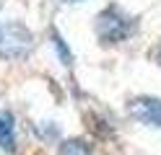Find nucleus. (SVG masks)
<instances>
[{"label": "nucleus", "instance_id": "nucleus-5", "mask_svg": "<svg viewBox=\"0 0 161 155\" xmlns=\"http://www.w3.org/2000/svg\"><path fill=\"white\" fill-rule=\"evenodd\" d=\"M60 155H91V147L83 140H70L60 147Z\"/></svg>", "mask_w": 161, "mask_h": 155}, {"label": "nucleus", "instance_id": "nucleus-1", "mask_svg": "<svg viewBox=\"0 0 161 155\" xmlns=\"http://www.w3.org/2000/svg\"><path fill=\"white\" fill-rule=\"evenodd\" d=\"M94 31H96V36L102 44H119V41H125L133 36V31H135V18L133 16H127L122 8H117V5H109L104 8L102 13L96 16V23H94Z\"/></svg>", "mask_w": 161, "mask_h": 155}, {"label": "nucleus", "instance_id": "nucleus-6", "mask_svg": "<svg viewBox=\"0 0 161 155\" xmlns=\"http://www.w3.org/2000/svg\"><path fill=\"white\" fill-rule=\"evenodd\" d=\"M52 47H55V52H57V57L63 59V65H70V62H73V54H70V52H68L65 41L60 39L57 34H52Z\"/></svg>", "mask_w": 161, "mask_h": 155}, {"label": "nucleus", "instance_id": "nucleus-3", "mask_svg": "<svg viewBox=\"0 0 161 155\" xmlns=\"http://www.w3.org/2000/svg\"><path fill=\"white\" fill-rule=\"evenodd\" d=\"M130 114L146 127H158L161 129V98H135L130 103Z\"/></svg>", "mask_w": 161, "mask_h": 155}, {"label": "nucleus", "instance_id": "nucleus-4", "mask_svg": "<svg viewBox=\"0 0 161 155\" xmlns=\"http://www.w3.org/2000/svg\"><path fill=\"white\" fill-rule=\"evenodd\" d=\"M0 147L3 152L16 150V116L3 109H0Z\"/></svg>", "mask_w": 161, "mask_h": 155}, {"label": "nucleus", "instance_id": "nucleus-7", "mask_svg": "<svg viewBox=\"0 0 161 155\" xmlns=\"http://www.w3.org/2000/svg\"><path fill=\"white\" fill-rule=\"evenodd\" d=\"M65 3H83V0H65Z\"/></svg>", "mask_w": 161, "mask_h": 155}, {"label": "nucleus", "instance_id": "nucleus-8", "mask_svg": "<svg viewBox=\"0 0 161 155\" xmlns=\"http://www.w3.org/2000/svg\"><path fill=\"white\" fill-rule=\"evenodd\" d=\"M156 57H158V62H161V49H158V54H156Z\"/></svg>", "mask_w": 161, "mask_h": 155}, {"label": "nucleus", "instance_id": "nucleus-2", "mask_svg": "<svg viewBox=\"0 0 161 155\" xmlns=\"http://www.w3.org/2000/svg\"><path fill=\"white\" fill-rule=\"evenodd\" d=\"M34 36L24 23L18 21H0V57L5 59H21L31 52Z\"/></svg>", "mask_w": 161, "mask_h": 155}]
</instances>
